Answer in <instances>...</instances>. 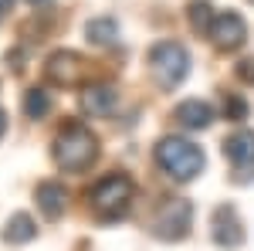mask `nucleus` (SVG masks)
Instances as JSON below:
<instances>
[{
	"label": "nucleus",
	"mask_w": 254,
	"mask_h": 251,
	"mask_svg": "<svg viewBox=\"0 0 254 251\" xmlns=\"http://www.w3.org/2000/svg\"><path fill=\"white\" fill-rule=\"evenodd\" d=\"M34 200H38L41 214L48 221H58L61 214H64V207H68V190L61 187L58 180H44V183H38V190H34Z\"/></svg>",
	"instance_id": "10"
},
{
	"label": "nucleus",
	"mask_w": 254,
	"mask_h": 251,
	"mask_svg": "<svg viewBox=\"0 0 254 251\" xmlns=\"http://www.w3.org/2000/svg\"><path fill=\"white\" fill-rule=\"evenodd\" d=\"M187 14H190V27H193L196 34H210V24H214V17H217L210 0H190Z\"/></svg>",
	"instance_id": "15"
},
{
	"label": "nucleus",
	"mask_w": 254,
	"mask_h": 251,
	"mask_svg": "<svg viewBox=\"0 0 254 251\" xmlns=\"http://www.w3.org/2000/svg\"><path fill=\"white\" fill-rule=\"evenodd\" d=\"M190 224H193V204L187 197H173L153 214L149 231L156 234L159 241H183L190 234Z\"/></svg>",
	"instance_id": "5"
},
{
	"label": "nucleus",
	"mask_w": 254,
	"mask_h": 251,
	"mask_svg": "<svg viewBox=\"0 0 254 251\" xmlns=\"http://www.w3.org/2000/svg\"><path fill=\"white\" fill-rule=\"evenodd\" d=\"M51 112V95L44 88H27L24 92V116L27 119H44Z\"/></svg>",
	"instance_id": "16"
},
{
	"label": "nucleus",
	"mask_w": 254,
	"mask_h": 251,
	"mask_svg": "<svg viewBox=\"0 0 254 251\" xmlns=\"http://www.w3.org/2000/svg\"><path fill=\"white\" fill-rule=\"evenodd\" d=\"M3 133H7V112L0 109V139H3Z\"/></svg>",
	"instance_id": "19"
},
{
	"label": "nucleus",
	"mask_w": 254,
	"mask_h": 251,
	"mask_svg": "<svg viewBox=\"0 0 254 251\" xmlns=\"http://www.w3.org/2000/svg\"><path fill=\"white\" fill-rule=\"evenodd\" d=\"M210 234H214V245H220V248H241L244 245V224H241V214L234 204H220L214 211Z\"/></svg>",
	"instance_id": "9"
},
{
	"label": "nucleus",
	"mask_w": 254,
	"mask_h": 251,
	"mask_svg": "<svg viewBox=\"0 0 254 251\" xmlns=\"http://www.w3.org/2000/svg\"><path fill=\"white\" fill-rule=\"evenodd\" d=\"M44 78L51 85H61V88H75L88 78V65L78 51H55L44 61Z\"/></svg>",
	"instance_id": "6"
},
{
	"label": "nucleus",
	"mask_w": 254,
	"mask_h": 251,
	"mask_svg": "<svg viewBox=\"0 0 254 251\" xmlns=\"http://www.w3.org/2000/svg\"><path fill=\"white\" fill-rule=\"evenodd\" d=\"M207 38L214 41V48H220V51H237L248 41V24H244V17L237 10H224V14L214 17Z\"/></svg>",
	"instance_id": "8"
},
{
	"label": "nucleus",
	"mask_w": 254,
	"mask_h": 251,
	"mask_svg": "<svg viewBox=\"0 0 254 251\" xmlns=\"http://www.w3.org/2000/svg\"><path fill=\"white\" fill-rule=\"evenodd\" d=\"M31 3H51V0H31Z\"/></svg>",
	"instance_id": "20"
},
{
	"label": "nucleus",
	"mask_w": 254,
	"mask_h": 251,
	"mask_svg": "<svg viewBox=\"0 0 254 251\" xmlns=\"http://www.w3.org/2000/svg\"><path fill=\"white\" fill-rule=\"evenodd\" d=\"M34 238H38V224H34L31 214H14L7 221V228H3V241L7 245H27Z\"/></svg>",
	"instance_id": "13"
},
{
	"label": "nucleus",
	"mask_w": 254,
	"mask_h": 251,
	"mask_svg": "<svg viewBox=\"0 0 254 251\" xmlns=\"http://www.w3.org/2000/svg\"><path fill=\"white\" fill-rule=\"evenodd\" d=\"M237 75L244 78V82H254V61H241L237 65Z\"/></svg>",
	"instance_id": "18"
},
{
	"label": "nucleus",
	"mask_w": 254,
	"mask_h": 251,
	"mask_svg": "<svg viewBox=\"0 0 254 251\" xmlns=\"http://www.w3.org/2000/svg\"><path fill=\"white\" fill-rule=\"evenodd\" d=\"M132 193L136 187L126 173H109L88 190V207L95 211L98 221H119L132 207Z\"/></svg>",
	"instance_id": "3"
},
{
	"label": "nucleus",
	"mask_w": 254,
	"mask_h": 251,
	"mask_svg": "<svg viewBox=\"0 0 254 251\" xmlns=\"http://www.w3.org/2000/svg\"><path fill=\"white\" fill-rule=\"evenodd\" d=\"M116 102H119V95H116L112 85H88L81 92V109L88 116H109L116 109Z\"/></svg>",
	"instance_id": "12"
},
{
	"label": "nucleus",
	"mask_w": 254,
	"mask_h": 251,
	"mask_svg": "<svg viewBox=\"0 0 254 251\" xmlns=\"http://www.w3.org/2000/svg\"><path fill=\"white\" fill-rule=\"evenodd\" d=\"M149 75L163 92H173L190 75V51L180 41H159L149 51Z\"/></svg>",
	"instance_id": "4"
},
{
	"label": "nucleus",
	"mask_w": 254,
	"mask_h": 251,
	"mask_svg": "<svg viewBox=\"0 0 254 251\" xmlns=\"http://www.w3.org/2000/svg\"><path fill=\"white\" fill-rule=\"evenodd\" d=\"M98 160V139L85 122H68L55 136V163L68 173H85Z\"/></svg>",
	"instance_id": "1"
},
{
	"label": "nucleus",
	"mask_w": 254,
	"mask_h": 251,
	"mask_svg": "<svg viewBox=\"0 0 254 251\" xmlns=\"http://www.w3.org/2000/svg\"><path fill=\"white\" fill-rule=\"evenodd\" d=\"M251 3H254V0H251Z\"/></svg>",
	"instance_id": "21"
},
{
	"label": "nucleus",
	"mask_w": 254,
	"mask_h": 251,
	"mask_svg": "<svg viewBox=\"0 0 254 251\" xmlns=\"http://www.w3.org/2000/svg\"><path fill=\"white\" fill-rule=\"evenodd\" d=\"M203 150L183 139V136H163L156 143V167L163 170L166 176H173L180 183H190L196 180V173L203 170Z\"/></svg>",
	"instance_id": "2"
},
{
	"label": "nucleus",
	"mask_w": 254,
	"mask_h": 251,
	"mask_svg": "<svg viewBox=\"0 0 254 251\" xmlns=\"http://www.w3.org/2000/svg\"><path fill=\"white\" fill-rule=\"evenodd\" d=\"M224 116L231 119V122H244L248 119V102L241 95H227L224 92Z\"/></svg>",
	"instance_id": "17"
},
{
	"label": "nucleus",
	"mask_w": 254,
	"mask_h": 251,
	"mask_svg": "<svg viewBox=\"0 0 254 251\" xmlns=\"http://www.w3.org/2000/svg\"><path fill=\"white\" fill-rule=\"evenodd\" d=\"M224 156L234 167L237 183H251L254 180V129H237L234 136L224 139Z\"/></svg>",
	"instance_id": "7"
},
{
	"label": "nucleus",
	"mask_w": 254,
	"mask_h": 251,
	"mask_svg": "<svg viewBox=\"0 0 254 251\" xmlns=\"http://www.w3.org/2000/svg\"><path fill=\"white\" fill-rule=\"evenodd\" d=\"M85 38L92 41L95 48H109V44L119 38V24L112 17H95V20L85 24Z\"/></svg>",
	"instance_id": "14"
},
{
	"label": "nucleus",
	"mask_w": 254,
	"mask_h": 251,
	"mask_svg": "<svg viewBox=\"0 0 254 251\" xmlns=\"http://www.w3.org/2000/svg\"><path fill=\"white\" fill-rule=\"evenodd\" d=\"M173 119L183 129H207L214 122V109L207 102H200V98H187V102H180L173 109Z\"/></svg>",
	"instance_id": "11"
}]
</instances>
